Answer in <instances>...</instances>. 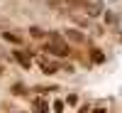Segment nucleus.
Instances as JSON below:
<instances>
[{"label": "nucleus", "instance_id": "423d86ee", "mask_svg": "<svg viewBox=\"0 0 122 113\" xmlns=\"http://www.w3.org/2000/svg\"><path fill=\"white\" fill-rule=\"evenodd\" d=\"M42 71H44V74H54L56 66H54V64H42Z\"/></svg>", "mask_w": 122, "mask_h": 113}, {"label": "nucleus", "instance_id": "9d476101", "mask_svg": "<svg viewBox=\"0 0 122 113\" xmlns=\"http://www.w3.org/2000/svg\"><path fill=\"white\" fill-rule=\"evenodd\" d=\"M12 91H15V94H17V96H22V94H25V89H22V86H20V84H17V86H12Z\"/></svg>", "mask_w": 122, "mask_h": 113}, {"label": "nucleus", "instance_id": "39448f33", "mask_svg": "<svg viewBox=\"0 0 122 113\" xmlns=\"http://www.w3.org/2000/svg\"><path fill=\"white\" fill-rule=\"evenodd\" d=\"M66 35H68L71 39H73V42H83V35H81V32H78V30H68V32H66Z\"/></svg>", "mask_w": 122, "mask_h": 113}, {"label": "nucleus", "instance_id": "6e6552de", "mask_svg": "<svg viewBox=\"0 0 122 113\" xmlns=\"http://www.w3.org/2000/svg\"><path fill=\"white\" fill-rule=\"evenodd\" d=\"M66 103H68V106H76V103H78V96H73V94H71V96L66 98Z\"/></svg>", "mask_w": 122, "mask_h": 113}, {"label": "nucleus", "instance_id": "1a4fd4ad", "mask_svg": "<svg viewBox=\"0 0 122 113\" xmlns=\"http://www.w3.org/2000/svg\"><path fill=\"white\" fill-rule=\"evenodd\" d=\"M54 111H56V113L64 111V101H54Z\"/></svg>", "mask_w": 122, "mask_h": 113}, {"label": "nucleus", "instance_id": "f257e3e1", "mask_svg": "<svg viewBox=\"0 0 122 113\" xmlns=\"http://www.w3.org/2000/svg\"><path fill=\"white\" fill-rule=\"evenodd\" d=\"M46 54H56V57H68L71 54V47L64 44L59 37H51V42L46 44Z\"/></svg>", "mask_w": 122, "mask_h": 113}, {"label": "nucleus", "instance_id": "0eeeda50", "mask_svg": "<svg viewBox=\"0 0 122 113\" xmlns=\"http://www.w3.org/2000/svg\"><path fill=\"white\" fill-rule=\"evenodd\" d=\"M34 108H39V111H49V103H44V101H34Z\"/></svg>", "mask_w": 122, "mask_h": 113}, {"label": "nucleus", "instance_id": "7ed1b4c3", "mask_svg": "<svg viewBox=\"0 0 122 113\" xmlns=\"http://www.w3.org/2000/svg\"><path fill=\"white\" fill-rule=\"evenodd\" d=\"M90 59H93L95 64H100V61H105V54L100 52V49H90Z\"/></svg>", "mask_w": 122, "mask_h": 113}, {"label": "nucleus", "instance_id": "9b49d317", "mask_svg": "<svg viewBox=\"0 0 122 113\" xmlns=\"http://www.w3.org/2000/svg\"><path fill=\"white\" fill-rule=\"evenodd\" d=\"M32 37H37V39H39V37H44V35H42V30H37V27H32Z\"/></svg>", "mask_w": 122, "mask_h": 113}, {"label": "nucleus", "instance_id": "f8f14e48", "mask_svg": "<svg viewBox=\"0 0 122 113\" xmlns=\"http://www.w3.org/2000/svg\"><path fill=\"white\" fill-rule=\"evenodd\" d=\"M0 74H3V69H0Z\"/></svg>", "mask_w": 122, "mask_h": 113}, {"label": "nucleus", "instance_id": "f03ea898", "mask_svg": "<svg viewBox=\"0 0 122 113\" xmlns=\"http://www.w3.org/2000/svg\"><path fill=\"white\" fill-rule=\"evenodd\" d=\"M15 59L20 61V66H22V69H29V66H32V59H29L25 52H15Z\"/></svg>", "mask_w": 122, "mask_h": 113}, {"label": "nucleus", "instance_id": "20e7f679", "mask_svg": "<svg viewBox=\"0 0 122 113\" xmlns=\"http://www.w3.org/2000/svg\"><path fill=\"white\" fill-rule=\"evenodd\" d=\"M3 39H5V42H12V44H20V42H22V37H17V35H12V32H3Z\"/></svg>", "mask_w": 122, "mask_h": 113}]
</instances>
